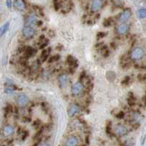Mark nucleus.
Wrapping results in <instances>:
<instances>
[{"label": "nucleus", "instance_id": "obj_15", "mask_svg": "<svg viewBox=\"0 0 146 146\" xmlns=\"http://www.w3.org/2000/svg\"><path fill=\"white\" fill-rule=\"evenodd\" d=\"M14 132V127L13 126H6L3 129V134L5 137H8L11 135Z\"/></svg>", "mask_w": 146, "mask_h": 146}, {"label": "nucleus", "instance_id": "obj_12", "mask_svg": "<svg viewBox=\"0 0 146 146\" xmlns=\"http://www.w3.org/2000/svg\"><path fill=\"white\" fill-rule=\"evenodd\" d=\"M13 5H14L15 8L18 10H23L26 8L25 2L21 1V0H16V1H14Z\"/></svg>", "mask_w": 146, "mask_h": 146}, {"label": "nucleus", "instance_id": "obj_6", "mask_svg": "<svg viewBox=\"0 0 146 146\" xmlns=\"http://www.w3.org/2000/svg\"><path fill=\"white\" fill-rule=\"evenodd\" d=\"M37 20L36 16L34 14H30L28 16L26 17L25 19V26H28V27H32L37 24Z\"/></svg>", "mask_w": 146, "mask_h": 146}, {"label": "nucleus", "instance_id": "obj_1", "mask_svg": "<svg viewBox=\"0 0 146 146\" xmlns=\"http://www.w3.org/2000/svg\"><path fill=\"white\" fill-rule=\"evenodd\" d=\"M144 56V51L141 47H135L131 52V58L134 61H138L141 59Z\"/></svg>", "mask_w": 146, "mask_h": 146}, {"label": "nucleus", "instance_id": "obj_32", "mask_svg": "<svg viewBox=\"0 0 146 146\" xmlns=\"http://www.w3.org/2000/svg\"><path fill=\"white\" fill-rule=\"evenodd\" d=\"M37 146H50V145H49V144H47V142H42V143H40Z\"/></svg>", "mask_w": 146, "mask_h": 146}, {"label": "nucleus", "instance_id": "obj_18", "mask_svg": "<svg viewBox=\"0 0 146 146\" xmlns=\"http://www.w3.org/2000/svg\"><path fill=\"white\" fill-rule=\"evenodd\" d=\"M106 78L110 82H113L116 78V75L113 71H108L106 72Z\"/></svg>", "mask_w": 146, "mask_h": 146}, {"label": "nucleus", "instance_id": "obj_30", "mask_svg": "<svg viewBox=\"0 0 146 146\" xmlns=\"http://www.w3.org/2000/svg\"><path fill=\"white\" fill-rule=\"evenodd\" d=\"M12 111H13V107L10 105H8L6 107V112L7 113H10V112H12Z\"/></svg>", "mask_w": 146, "mask_h": 146}, {"label": "nucleus", "instance_id": "obj_20", "mask_svg": "<svg viewBox=\"0 0 146 146\" xmlns=\"http://www.w3.org/2000/svg\"><path fill=\"white\" fill-rule=\"evenodd\" d=\"M137 16L139 18H145L146 17V10L145 8H139L137 10Z\"/></svg>", "mask_w": 146, "mask_h": 146}, {"label": "nucleus", "instance_id": "obj_17", "mask_svg": "<svg viewBox=\"0 0 146 146\" xmlns=\"http://www.w3.org/2000/svg\"><path fill=\"white\" fill-rule=\"evenodd\" d=\"M26 53V55L27 57H31L32 56H34L36 53H37V50L34 49L33 47H26V49L24 50Z\"/></svg>", "mask_w": 146, "mask_h": 146}, {"label": "nucleus", "instance_id": "obj_16", "mask_svg": "<svg viewBox=\"0 0 146 146\" xmlns=\"http://www.w3.org/2000/svg\"><path fill=\"white\" fill-rule=\"evenodd\" d=\"M9 27H10V22L9 21L5 23V24H3V25L0 27V37L4 35L7 32V30L9 29Z\"/></svg>", "mask_w": 146, "mask_h": 146}, {"label": "nucleus", "instance_id": "obj_11", "mask_svg": "<svg viewBox=\"0 0 146 146\" xmlns=\"http://www.w3.org/2000/svg\"><path fill=\"white\" fill-rule=\"evenodd\" d=\"M103 2L99 1V0H96V1H93L91 2V10L93 12H96L101 9L102 7Z\"/></svg>", "mask_w": 146, "mask_h": 146}, {"label": "nucleus", "instance_id": "obj_29", "mask_svg": "<svg viewBox=\"0 0 146 146\" xmlns=\"http://www.w3.org/2000/svg\"><path fill=\"white\" fill-rule=\"evenodd\" d=\"M138 80L139 81H145V76L144 75H138Z\"/></svg>", "mask_w": 146, "mask_h": 146}, {"label": "nucleus", "instance_id": "obj_21", "mask_svg": "<svg viewBox=\"0 0 146 146\" xmlns=\"http://www.w3.org/2000/svg\"><path fill=\"white\" fill-rule=\"evenodd\" d=\"M129 81H130V77L129 76H126L123 79L122 82H121V84L124 85V86H127V85L129 84Z\"/></svg>", "mask_w": 146, "mask_h": 146}, {"label": "nucleus", "instance_id": "obj_26", "mask_svg": "<svg viewBox=\"0 0 146 146\" xmlns=\"http://www.w3.org/2000/svg\"><path fill=\"white\" fill-rule=\"evenodd\" d=\"M61 2H59V1H55L54 2V7H55V10H58L59 8H60V7H61V5H60V3H61Z\"/></svg>", "mask_w": 146, "mask_h": 146}, {"label": "nucleus", "instance_id": "obj_4", "mask_svg": "<svg viewBox=\"0 0 146 146\" xmlns=\"http://www.w3.org/2000/svg\"><path fill=\"white\" fill-rule=\"evenodd\" d=\"M22 34H23L24 37H26L27 38H30V37H32L34 35L35 30L32 27L24 26L23 29H22Z\"/></svg>", "mask_w": 146, "mask_h": 146}, {"label": "nucleus", "instance_id": "obj_19", "mask_svg": "<svg viewBox=\"0 0 146 146\" xmlns=\"http://www.w3.org/2000/svg\"><path fill=\"white\" fill-rule=\"evenodd\" d=\"M50 53H51V48L50 47L48 48V49L44 50L42 51V53L41 54V59H42V62L45 61L47 59V57H48V56H49Z\"/></svg>", "mask_w": 146, "mask_h": 146}, {"label": "nucleus", "instance_id": "obj_27", "mask_svg": "<svg viewBox=\"0 0 146 146\" xmlns=\"http://www.w3.org/2000/svg\"><path fill=\"white\" fill-rule=\"evenodd\" d=\"M111 126H112V124H111V123L110 122H108L107 123V126H106V132H107V133L109 134H110V130H111Z\"/></svg>", "mask_w": 146, "mask_h": 146}, {"label": "nucleus", "instance_id": "obj_22", "mask_svg": "<svg viewBox=\"0 0 146 146\" xmlns=\"http://www.w3.org/2000/svg\"><path fill=\"white\" fill-rule=\"evenodd\" d=\"M112 24V20H111V18H107V19H105L103 22V25L104 27H108L110 26H111Z\"/></svg>", "mask_w": 146, "mask_h": 146}, {"label": "nucleus", "instance_id": "obj_2", "mask_svg": "<svg viewBox=\"0 0 146 146\" xmlns=\"http://www.w3.org/2000/svg\"><path fill=\"white\" fill-rule=\"evenodd\" d=\"M16 102L19 106H21V107L26 106L29 102V98H28V96L26 94L20 93L17 96Z\"/></svg>", "mask_w": 146, "mask_h": 146}, {"label": "nucleus", "instance_id": "obj_8", "mask_svg": "<svg viewBox=\"0 0 146 146\" xmlns=\"http://www.w3.org/2000/svg\"><path fill=\"white\" fill-rule=\"evenodd\" d=\"M69 83V77L67 75H61L59 77V85L61 88H65Z\"/></svg>", "mask_w": 146, "mask_h": 146}, {"label": "nucleus", "instance_id": "obj_7", "mask_svg": "<svg viewBox=\"0 0 146 146\" xmlns=\"http://www.w3.org/2000/svg\"><path fill=\"white\" fill-rule=\"evenodd\" d=\"M128 132L127 128L124 125H118L115 128V134L118 136H124Z\"/></svg>", "mask_w": 146, "mask_h": 146}, {"label": "nucleus", "instance_id": "obj_28", "mask_svg": "<svg viewBox=\"0 0 146 146\" xmlns=\"http://www.w3.org/2000/svg\"><path fill=\"white\" fill-rule=\"evenodd\" d=\"M113 2L115 4L116 6H122V5L124 4V2H122V1H115V2Z\"/></svg>", "mask_w": 146, "mask_h": 146}, {"label": "nucleus", "instance_id": "obj_14", "mask_svg": "<svg viewBox=\"0 0 146 146\" xmlns=\"http://www.w3.org/2000/svg\"><path fill=\"white\" fill-rule=\"evenodd\" d=\"M78 144V139L76 137H70L66 142V146H76Z\"/></svg>", "mask_w": 146, "mask_h": 146}, {"label": "nucleus", "instance_id": "obj_13", "mask_svg": "<svg viewBox=\"0 0 146 146\" xmlns=\"http://www.w3.org/2000/svg\"><path fill=\"white\" fill-rule=\"evenodd\" d=\"M66 61H67L68 64H69L71 67L76 68V67L78 66V60L75 59V57H73V56H68L67 59H66Z\"/></svg>", "mask_w": 146, "mask_h": 146}, {"label": "nucleus", "instance_id": "obj_3", "mask_svg": "<svg viewBox=\"0 0 146 146\" xmlns=\"http://www.w3.org/2000/svg\"><path fill=\"white\" fill-rule=\"evenodd\" d=\"M131 15H132L131 10L129 9H126L120 14L118 17V21L122 23H125V22L128 20L129 18L131 17Z\"/></svg>", "mask_w": 146, "mask_h": 146}, {"label": "nucleus", "instance_id": "obj_25", "mask_svg": "<svg viewBox=\"0 0 146 146\" xmlns=\"http://www.w3.org/2000/svg\"><path fill=\"white\" fill-rule=\"evenodd\" d=\"M124 115H125V113H124V111H120V112L116 115V117H117L118 119H122V118H124Z\"/></svg>", "mask_w": 146, "mask_h": 146}, {"label": "nucleus", "instance_id": "obj_10", "mask_svg": "<svg viewBox=\"0 0 146 146\" xmlns=\"http://www.w3.org/2000/svg\"><path fill=\"white\" fill-rule=\"evenodd\" d=\"M80 110V107L77 105H72L68 108V115L70 117H73L76 115Z\"/></svg>", "mask_w": 146, "mask_h": 146}, {"label": "nucleus", "instance_id": "obj_31", "mask_svg": "<svg viewBox=\"0 0 146 146\" xmlns=\"http://www.w3.org/2000/svg\"><path fill=\"white\" fill-rule=\"evenodd\" d=\"M12 5H13V2L12 1H10V0H8V1H6V6L8 8H11Z\"/></svg>", "mask_w": 146, "mask_h": 146}, {"label": "nucleus", "instance_id": "obj_23", "mask_svg": "<svg viewBox=\"0 0 146 146\" xmlns=\"http://www.w3.org/2000/svg\"><path fill=\"white\" fill-rule=\"evenodd\" d=\"M59 59H60V56H59V55H56V56H54L51 57V58L49 59V60H48V62L51 63V62H53V61H58Z\"/></svg>", "mask_w": 146, "mask_h": 146}, {"label": "nucleus", "instance_id": "obj_9", "mask_svg": "<svg viewBox=\"0 0 146 146\" xmlns=\"http://www.w3.org/2000/svg\"><path fill=\"white\" fill-rule=\"evenodd\" d=\"M129 29V26L127 23H121L116 28V32L119 34H126Z\"/></svg>", "mask_w": 146, "mask_h": 146}, {"label": "nucleus", "instance_id": "obj_24", "mask_svg": "<svg viewBox=\"0 0 146 146\" xmlns=\"http://www.w3.org/2000/svg\"><path fill=\"white\" fill-rule=\"evenodd\" d=\"M106 35H107V33H105V32H99V33H97V34H96V38H97V40H99L105 37Z\"/></svg>", "mask_w": 146, "mask_h": 146}, {"label": "nucleus", "instance_id": "obj_5", "mask_svg": "<svg viewBox=\"0 0 146 146\" xmlns=\"http://www.w3.org/2000/svg\"><path fill=\"white\" fill-rule=\"evenodd\" d=\"M83 89V85L80 82H77L72 86L71 91L73 95H78L80 94Z\"/></svg>", "mask_w": 146, "mask_h": 146}]
</instances>
